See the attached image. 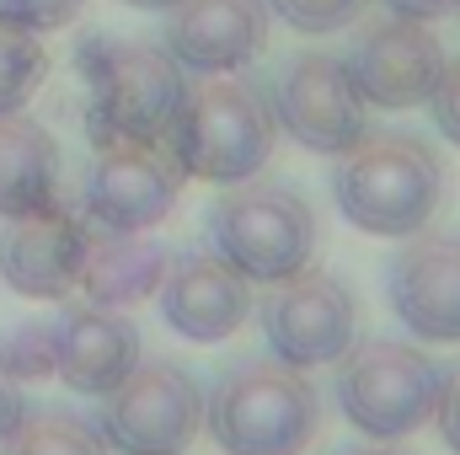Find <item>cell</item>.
I'll use <instances>...</instances> for the list:
<instances>
[{
    "mask_svg": "<svg viewBox=\"0 0 460 455\" xmlns=\"http://www.w3.org/2000/svg\"><path fill=\"white\" fill-rule=\"evenodd\" d=\"M332 199L343 220L364 236H418L450 199L445 156L418 134H364L338 156Z\"/></svg>",
    "mask_w": 460,
    "mask_h": 455,
    "instance_id": "obj_1",
    "label": "cell"
},
{
    "mask_svg": "<svg viewBox=\"0 0 460 455\" xmlns=\"http://www.w3.org/2000/svg\"><path fill=\"white\" fill-rule=\"evenodd\" d=\"M204 429L226 455H300L322 434V391L273 353L235 359L204 391Z\"/></svg>",
    "mask_w": 460,
    "mask_h": 455,
    "instance_id": "obj_2",
    "label": "cell"
},
{
    "mask_svg": "<svg viewBox=\"0 0 460 455\" xmlns=\"http://www.w3.org/2000/svg\"><path fill=\"white\" fill-rule=\"evenodd\" d=\"M161 139L182 177L241 183L273 161L279 118H273V103L262 97V86L241 76H204L199 86L182 92Z\"/></svg>",
    "mask_w": 460,
    "mask_h": 455,
    "instance_id": "obj_3",
    "label": "cell"
},
{
    "mask_svg": "<svg viewBox=\"0 0 460 455\" xmlns=\"http://www.w3.org/2000/svg\"><path fill=\"white\" fill-rule=\"evenodd\" d=\"M204 230H209V252L226 257L246 284H284L305 273L322 246V226L305 193L268 183L262 172L226 183V193L204 215Z\"/></svg>",
    "mask_w": 460,
    "mask_h": 455,
    "instance_id": "obj_4",
    "label": "cell"
},
{
    "mask_svg": "<svg viewBox=\"0 0 460 455\" xmlns=\"http://www.w3.org/2000/svg\"><path fill=\"white\" fill-rule=\"evenodd\" d=\"M75 70L86 81V129L97 145L161 139L188 92V70L145 38H86Z\"/></svg>",
    "mask_w": 460,
    "mask_h": 455,
    "instance_id": "obj_5",
    "label": "cell"
},
{
    "mask_svg": "<svg viewBox=\"0 0 460 455\" xmlns=\"http://www.w3.org/2000/svg\"><path fill=\"white\" fill-rule=\"evenodd\" d=\"M332 397L343 407V418L364 440H407L423 424H434V402H439V364L396 338H369L348 343L338 359V380Z\"/></svg>",
    "mask_w": 460,
    "mask_h": 455,
    "instance_id": "obj_6",
    "label": "cell"
},
{
    "mask_svg": "<svg viewBox=\"0 0 460 455\" xmlns=\"http://www.w3.org/2000/svg\"><path fill=\"white\" fill-rule=\"evenodd\" d=\"M204 429V386L177 359H139L102 397L97 434L118 455H182Z\"/></svg>",
    "mask_w": 460,
    "mask_h": 455,
    "instance_id": "obj_7",
    "label": "cell"
},
{
    "mask_svg": "<svg viewBox=\"0 0 460 455\" xmlns=\"http://www.w3.org/2000/svg\"><path fill=\"white\" fill-rule=\"evenodd\" d=\"M273 118L311 156H343L369 134V103L353 86L343 54L300 49L273 76Z\"/></svg>",
    "mask_w": 460,
    "mask_h": 455,
    "instance_id": "obj_8",
    "label": "cell"
},
{
    "mask_svg": "<svg viewBox=\"0 0 460 455\" xmlns=\"http://www.w3.org/2000/svg\"><path fill=\"white\" fill-rule=\"evenodd\" d=\"M262 322L268 353L289 370H322L338 364L343 348L358 338V300L338 273H295L284 284H268V300L252 306Z\"/></svg>",
    "mask_w": 460,
    "mask_h": 455,
    "instance_id": "obj_9",
    "label": "cell"
},
{
    "mask_svg": "<svg viewBox=\"0 0 460 455\" xmlns=\"http://www.w3.org/2000/svg\"><path fill=\"white\" fill-rule=\"evenodd\" d=\"M182 193V172L161 139H118L97 145L86 166V226L139 236L155 230Z\"/></svg>",
    "mask_w": 460,
    "mask_h": 455,
    "instance_id": "obj_10",
    "label": "cell"
},
{
    "mask_svg": "<svg viewBox=\"0 0 460 455\" xmlns=\"http://www.w3.org/2000/svg\"><path fill=\"white\" fill-rule=\"evenodd\" d=\"M348 70H353V86L369 108H385V113H407V108H423L439 70H445V43L429 22H412V16H385V22H369L353 49L343 54Z\"/></svg>",
    "mask_w": 460,
    "mask_h": 455,
    "instance_id": "obj_11",
    "label": "cell"
},
{
    "mask_svg": "<svg viewBox=\"0 0 460 455\" xmlns=\"http://www.w3.org/2000/svg\"><path fill=\"white\" fill-rule=\"evenodd\" d=\"M161 317L177 338L188 343H226L252 322V284L230 268L226 257L188 246L177 257H166L161 273Z\"/></svg>",
    "mask_w": 460,
    "mask_h": 455,
    "instance_id": "obj_12",
    "label": "cell"
},
{
    "mask_svg": "<svg viewBox=\"0 0 460 455\" xmlns=\"http://www.w3.org/2000/svg\"><path fill=\"white\" fill-rule=\"evenodd\" d=\"M86 220H75L59 199L0 226V284L22 300H65L81 279Z\"/></svg>",
    "mask_w": 460,
    "mask_h": 455,
    "instance_id": "obj_13",
    "label": "cell"
},
{
    "mask_svg": "<svg viewBox=\"0 0 460 455\" xmlns=\"http://www.w3.org/2000/svg\"><path fill=\"white\" fill-rule=\"evenodd\" d=\"M385 295L418 343H460V236L418 230L385 263Z\"/></svg>",
    "mask_w": 460,
    "mask_h": 455,
    "instance_id": "obj_14",
    "label": "cell"
},
{
    "mask_svg": "<svg viewBox=\"0 0 460 455\" xmlns=\"http://www.w3.org/2000/svg\"><path fill=\"white\" fill-rule=\"evenodd\" d=\"M268 49L262 0H177L166 11V54L193 76H235Z\"/></svg>",
    "mask_w": 460,
    "mask_h": 455,
    "instance_id": "obj_15",
    "label": "cell"
},
{
    "mask_svg": "<svg viewBox=\"0 0 460 455\" xmlns=\"http://www.w3.org/2000/svg\"><path fill=\"white\" fill-rule=\"evenodd\" d=\"M145 359L139 327L113 306H70L54 322V375L75 397H108L118 380Z\"/></svg>",
    "mask_w": 460,
    "mask_h": 455,
    "instance_id": "obj_16",
    "label": "cell"
},
{
    "mask_svg": "<svg viewBox=\"0 0 460 455\" xmlns=\"http://www.w3.org/2000/svg\"><path fill=\"white\" fill-rule=\"evenodd\" d=\"M166 246L150 241V230L139 236H118V230H97L86 226V252H81V279L75 290H86L92 306H139L145 295L161 290V273H166Z\"/></svg>",
    "mask_w": 460,
    "mask_h": 455,
    "instance_id": "obj_17",
    "label": "cell"
},
{
    "mask_svg": "<svg viewBox=\"0 0 460 455\" xmlns=\"http://www.w3.org/2000/svg\"><path fill=\"white\" fill-rule=\"evenodd\" d=\"M59 183H65L59 139L22 113L0 118V220L54 204Z\"/></svg>",
    "mask_w": 460,
    "mask_h": 455,
    "instance_id": "obj_18",
    "label": "cell"
},
{
    "mask_svg": "<svg viewBox=\"0 0 460 455\" xmlns=\"http://www.w3.org/2000/svg\"><path fill=\"white\" fill-rule=\"evenodd\" d=\"M0 455H108V440L97 434V424L59 413V407H43V413H27L0 440Z\"/></svg>",
    "mask_w": 460,
    "mask_h": 455,
    "instance_id": "obj_19",
    "label": "cell"
},
{
    "mask_svg": "<svg viewBox=\"0 0 460 455\" xmlns=\"http://www.w3.org/2000/svg\"><path fill=\"white\" fill-rule=\"evenodd\" d=\"M43 76H49V49L32 32L0 27V118L22 113L27 97L43 86Z\"/></svg>",
    "mask_w": 460,
    "mask_h": 455,
    "instance_id": "obj_20",
    "label": "cell"
},
{
    "mask_svg": "<svg viewBox=\"0 0 460 455\" xmlns=\"http://www.w3.org/2000/svg\"><path fill=\"white\" fill-rule=\"evenodd\" d=\"M262 5H268V16H279L284 27H295L305 38H332L364 16L369 0H262Z\"/></svg>",
    "mask_w": 460,
    "mask_h": 455,
    "instance_id": "obj_21",
    "label": "cell"
},
{
    "mask_svg": "<svg viewBox=\"0 0 460 455\" xmlns=\"http://www.w3.org/2000/svg\"><path fill=\"white\" fill-rule=\"evenodd\" d=\"M0 364H5L11 380H43V375H54V322L16 327L11 338L0 343Z\"/></svg>",
    "mask_w": 460,
    "mask_h": 455,
    "instance_id": "obj_22",
    "label": "cell"
},
{
    "mask_svg": "<svg viewBox=\"0 0 460 455\" xmlns=\"http://www.w3.org/2000/svg\"><path fill=\"white\" fill-rule=\"evenodd\" d=\"M81 16V0H0V27H16V32H59Z\"/></svg>",
    "mask_w": 460,
    "mask_h": 455,
    "instance_id": "obj_23",
    "label": "cell"
},
{
    "mask_svg": "<svg viewBox=\"0 0 460 455\" xmlns=\"http://www.w3.org/2000/svg\"><path fill=\"white\" fill-rule=\"evenodd\" d=\"M423 108L434 113V129L450 145H460V59H445V70H439V81H434V92H429Z\"/></svg>",
    "mask_w": 460,
    "mask_h": 455,
    "instance_id": "obj_24",
    "label": "cell"
},
{
    "mask_svg": "<svg viewBox=\"0 0 460 455\" xmlns=\"http://www.w3.org/2000/svg\"><path fill=\"white\" fill-rule=\"evenodd\" d=\"M434 424H439V440L460 455V364H450L439 375V402H434Z\"/></svg>",
    "mask_w": 460,
    "mask_h": 455,
    "instance_id": "obj_25",
    "label": "cell"
},
{
    "mask_svg": "<svg viewBox=\"0 0 460 455\" xmlns=\"http://www.w3.org/2000/svg\"><path fill=\"white\" fill-rule=\"evenodd\" d=\"M27 418V397H22V380H11L5 375V364H0V440L16 429Z\"/></svg>",
    "mask_w": 460,
    "mask_h": 455,
    "instance_id": "obj_26",
    "label": "cell"
},
{
    "mask_svg": "<svg viewBox=\"0 0 460 455\" xmlns=\"http://www.w3.org/2000/svg\"><path fill=\"white\" fill-rule=\"evenodd\" d=\"M391 16H412V22H434L445 11H456V0H385Z\"/></svg>",
    "mask_w": 460,
    "mask_h": 455,
    "instance_id": "obj_27",
    "label": "cell"
},
{
    "mask_svg": "<svg viewBox=\"0 0 460 455\" xmlns=\"http://www.w3.org/2000/svg\"><path fill=\"white\" fill-rule=\"evenodd\" d=\"M338 455H407V451H396V445H348V451H338Z\"/></svg>",
    "mask_w": 460,
    "mask_h": 455,
    "instance_id": "obj_28",
    "label": "cell"
},
{
    "mask_svg": "<svg viewBox=\"0 0 460 455\" xmlns=\"http://www.w3.org/2000/svg\"><path fill=\"white\" fill-rule=\"evenodd\" d=\"M123 5H134V11H172L177 0H123Z\"/></svg>",
    "mask_w": 460,
    "mask_h": 455,
    "instance_id": "obj_29",
    "label": "cell"
},
{
    "mask_svg": "<svg viewBox=\"0 0 460 455\" xmlns=\"http://www.w3.org/2000/svg\"><path fill=\"white\" fill-rule=\"evenodd\" d=\"M456 11H460V0H456Z\"/></svg>",
    "mask_w": 460,
    "mask_h": 455,
    "instance_id": "obj_30",
    "label": "cell"
}]
</instances>
